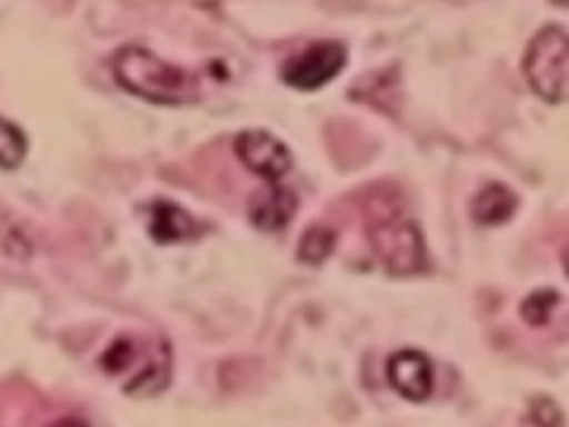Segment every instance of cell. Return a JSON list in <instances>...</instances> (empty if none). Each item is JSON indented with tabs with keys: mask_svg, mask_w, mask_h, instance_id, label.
I'll use <instances>...</instances> for the list:
<instances>
[{
	"mask_svg": "<svg viewBox=\"0 0 569 427\" xmlns=\"http://www.w3.org/2000/svg\"><path fill=\"white\" fill-rule=\"evenodd\" d=\"M567 29L560 24L542 27L527 47L522 71L529 87L551 105L567 98Z\"/></svg>",
	"mask_w": 569,
	"mask_h": 427,
	"instance_id": "277c9868",
	"label": "cell"
},
{
	"mask_svg": "<svg viewBox=\"0 0 569 427\" xmlns=\"http://www.w3.org/2000/svg\"><path fill=\"white\" fill-rule=\"evenodd\" d=\"M147 229L156 242H182L198 236V222L171 200H153L147 207Z\"/></svg>",
	"mask_w": 569,
	"mask_h": 427,
	"instance_id": "9c48e42d",
	"label": "cell"
},
{
	"mask_svg": "<svg viewBox=\"0 0 569 427\" xmlns=\"http://www.w3.org/2000/svg\"><path fill=\"white\" fill-rule=\"evenodd\" d=\"M347 64V49L338 40H320L305 51L287 58L280 67V78L302 91H313L333 80Z\"/></svg>",
	"mask_w": 569,
	"mask_h": 427,
	"instance_id": "5b68a950",
	"label": "cell"
},
{
	"mask_svg": "<svg viewBox=\"0 0 569 427\" xmlns=\"http://www.w3.org/2000/svg\"><path fill=\"white\" fill-rule=\"evenodd\" d=\"M298 209V198L291 189L269 182V187L258 189L249 200V220L260 231H280L287 227Z\"/></svg>",
	"mask_w": 569,
	"mask_h": 427,
	"instance_id": "ba28073f",
	"label": "cell"
},
{
	"mask_svg": "<svg viewBox=\"0 0 569 427\" xmlns=\"http://www.w3.org/2000/svg\"><path fill=\"white\" fill-rule=\"evenodd\" d=\"M27 153V136L11 120L0 118V167L13 169Z\"/></svg>",
	"mask_w": 569,
	"mask_h": 427,
	"instance_id": "7c38bea8",
	"label": "cell"
},
{
	"mask_svg": "<svg viewBox=\"0 0 569 427\" xmlns=\"http://www.w3.org/2000/svg\"><path fill=\"white\" fill-rule=\"evenodd\" d=\"M367 238L385 269L396 276L416 274L427 265L420 229L393 209H373L367 214Z\"/></svg>",
	"mask_w": 569,
	"mask_h": 427,
	"instance_id": "3957f363",
	"label": "cell"
},
{
	"mask_svg": "<svg viewBox=\"0 0 569 427\" xmlns=\"http://www.w3.org/2000/svg\"><path fill=\"white\" fill-rule=\"evenodd\" d=\"M336 245V231L325 225H311L298 242V260L307 265H320L329 258Z\"/></svg>",
	"mask_w": 569,
	"mask_h": 427,
	"instance_id": "8fae6325",
	"label": "cell"
},
{
	"mask_svg": "<svg viewBox=\"0 0 569 427\" xmlns=\"http://www.w3.org/2000/svg\"><path fill=\"white\" fill-rule=\"evenodd\" d=\"M238 160L264 182H278L293 165L289 147L262 129L240 131L233 140Z\"/></svg>",
	"mask_w": 569,
	"mask_h": 427,
	"instance_id": "8992f818",
	"label": "cell"
},
{
	"mask_svg": "<svg viewBox=\"0 0 569 427\" xmlns=\"http://www.w3.org/2000/svg\"><path fill=\"white\" fill-rule=\"evenodd\" d=\"M102 367L111 374H127L122 385L129 396H156L169 385L171 376V349L164 338L144 336H118L102 354Z\"/></svg>",
	"mask_w": 569,
	"mask_h": 427,
	"instance_id": "7a4b0ae2",
	"label": "cell"
},
{
	"mask_svg": "<svg viewBox=\"0 0 569 427\" xmlns=\"http://www.w3.org/2000/svg\"><path fill=\"white\" fill-rule=\"evenodd\" d=\"M116 82L156 105H191L202 96V73L169 64L144 47H122L111 60Z\"/></svg>",
	"mask_w": 569,
	"mask_h": 427,
	"instance_id": "6da1fadb",
	"label": "cell"
},
{
	"mask_svg": "<svg viewBox=\"0 0 569 427\" xmlns=\"http://www.w3.org/2000/svg\"><path fill=\"white\" fill-rule=\"evenodd\" d=\"M49 427H89L84 420L76 418V416H64V418H58L53 420Z\"/></svg>",
	"mask_w": 569,
	"mask_h": 427,
	"instance_id": "9a60e30c",
	"label": "cell"
},
{
	"mask_svg": "<svg viewBox=\"0 0 569 427\" xmlns=\"http://www.w3.org/2000/svg\"><path fill=\"white\" fill-rule=\"evenodd\" d=\"M516 207V193L500 182H491L471 200V216L480 225H500L513 216Z\"/></svg>",
	"mask_w": 569,
	"mask_h": 427,
	"instance_id": "30bf717a",
	"label": "cell"
},
{
	"mask_svg": "<svg viewBox=\"0 0 569 427\" xmlns=\"http://www.w3.org/2000/svg\"><path fill=\"white\" fill-rule=\"evenodd\" d=\"M531 418L538 427H560L562 425V414L556 403L549 398H538L531 405Z\"/></svg>",
	"mask_w": 569,
	"mask_h": 427,
	"instance_id": "5bb4252c",
	"label": "cell"
},
{
	"mask_svg": "<svg viewBox=\"0 0 569 427\" xmlns=\"http://www.w3.org/2000/svg\"><path fill=\"white\" fill-rule=\"evenodd\" d=\"M387 378L402 398L413 403L427 400L433 389L431 360L416 349H402L393 354L387 363Z\"/></svg>",
	"mask_w": 569,
	"mask_h": 427,
	"instance_id": "52a82bcc",
	"label": "cell"
},
{
	"mask_svg": "<svg viewBox=\"0 0 569 427\" xmlns=\"http://www.w3.org/2000/svg\"><path fill=\"white\" fill-rule=\"evenodd\" d=\"M558 302H560V296L556 291L540 289V291H536V294L525 298V302L520 307V316L529 325L540 327V325H545L549 320V314L558 307Z\"/></svg>",
	"mask_w": 569,
	"mask_h": 427,
	"instance_id": "4fadbf2b",
	"label": "cell"
}]
</instances>
